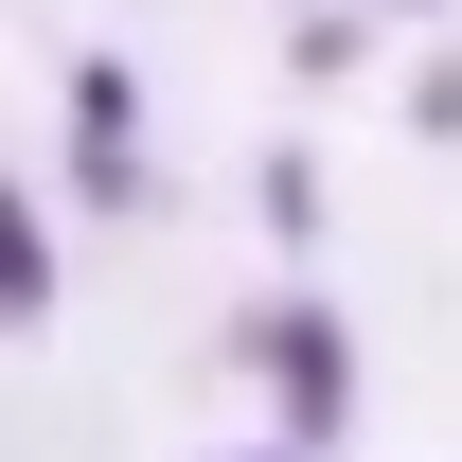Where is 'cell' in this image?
I'll list each match as a JSON object with an SVG mask.
<instances>
[{"label": "cell", "mask_w": 462, "mask_h": 462, "mask_svg": "<svg viewBox=\"0 0 462 462\" xmlns=\"http://www.w3.org/2000/svg\"><path fill=\"white\" fill-rule=\"evenodd\" d=\"M249 356H267V392H285V427L320 445V427H338V392H356L338 320H320V302H285V320H249Z\"/></svg>", "instance_id": "6da1fadb"}, {"label": "cell", "mask_w": 462, "mask_h": 462, "mask_svg": "<svg viewBox=\"0 0 462 462\" xmlns=\"http://www.w3.org/2000/svg\"><path fill=\"white\" fill-rule=\"evenodd\" d=\"M0 302H18V320H54V231H36V214H0Z\"/></svg>", "instance_id": "7a4b0ae2"}]
</instances>
